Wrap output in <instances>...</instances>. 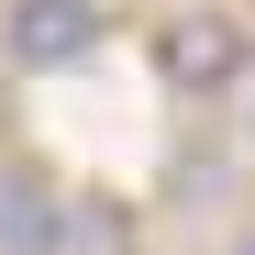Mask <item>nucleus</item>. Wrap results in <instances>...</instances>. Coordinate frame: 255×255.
<instances>
[{"instance_id": "nucleus-1", "label": "nucleus", "mask_w": 255, "mask_h": 255, "mask_svg": "<svg viewBox=\"0 0 255 255\" xmlns=\"http://www.w3.org/2000/svg\"><path fill=\"white\" fill-rule=\"evenodd\" d=\"M155 78L166 89H189V100H222L255 78V33L233 11H166L155 22Z\"/></svg>"}, {"instance_id": "nucleus-2", "label": "nucleus", "mask_w": 255, "mask_h": 255, "mask_svg": "<svg viewBox=\"0 0 255 255\" xmlns=\"http://www.w3.org/2000/svg\"><path fill=\"white\" fill-rule=\"evenodd\" d=\"M111 33V11L100 0H11V11H0V56H11L22 78H56V67H78Z\"/></svg>"}, {"instance_id": "nucleus-3", "label": "nucleus", "mask_w": 255, "mask_h": 255, "mask_svg": "<svg viewBox=\"0 0 255 255\" xmlns=\"http://www.w3.org/2000/svg\"><path fill=\"white\" fill-rule=\"evenodd\" d=\"M0 255H78V200L33 155H0Z\"/></svg>"}, {"instance_id": "nucleus-4", "label": "nucleus", "mask_w": 255, "mask_h": 255, "mask_svg": "<svg viewBox=\"0 0 255 255\" xmlns=\"http://www.w3.org/2000/svg\"><path fill=\"white\" fill-rule=\"evenodd\" d=\"M222 255H255V233H244V244H222Z\"/></svg>"}]
</instances>
